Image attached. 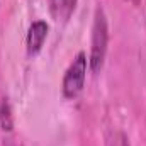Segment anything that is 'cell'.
Segmentation results:
<instances>
[{
	"instance_id": "cell-1",
	"label": "cell",
	"mask_w": 146,
	"mask_h": 146,
	"mask_svg": "<svg viewBox=\"0 0 146 146\" xmlns=\"http://www.w3.org/2000/svg\"><path fill=\"white\" fill-rule=\"evenodd\" d=\"M107 42H109L107 19H106L104 10L99 7L95 10V19H94V27H92V51H90V60H88L90 70L94 73H99V70L104 65Z\"/></svg>"
},
{
	"instance_id": "cell-2",
	"label": "cell",
	"mask_w": 146,
	"mask_h": 146,
	"mask_svg": "<svg viewBox=\"0 0 146 146\" xmlns=\"http://www.w3.org/2000/svg\"><path fill=\"white\" fill-rule=\"evenodd\" d=\"M87 68H88V60L87 54L83 51H80L75 60L72 61V65L68 66V70L63 76V97L65 99H75L80 95V92L83 90L85 85V76H87Z\"/></svg>"
},
{
	"instance_id": "cell-3",
	"label": "cell",
	"mask_w": 146,
	"mask_h": 146,
	"mask_svg": "<svg viewBox=\"0 0 146 146\" xmlns=\"http://www.w3.org/2000/svg\"><path fill=\"white\" fill-rule=\"evenodd\" d=\"M46 36H48V24L44 21H36L29 26L27 37H26V46H27V54L29 56H34L41 51Z\"/></svg>"
},
{
	"instance_id": "cell-4",
	"label": "cell",
	"mask_w": 146,
	"mask_h": 146,
	"mask_svg": "<svg viewBox=\"0 0 146 146\" xmlns=\"http://www.w3.org/2000/svg\"><path fill=\"white\" fill-rule=\"evenodd\" d=\"M0 126L3 131H12L14 127V117H12V109L7 99H2L0 102Z\"/></svg>"
},
{
	"instance_id": "cell-5",
	"label": "cell",
	"mask_w": 146,
	"mask_h": 146,
	"mask_svg": "<svg viewBox=\"0 0 146 146\" xmlns=\"http://www.w3.org/2000/svg\"><path fill=\"white\" fill-rule=\"evenodd\" d=\"M75 5H76V0H60V7H58V15L68 19L72 15V12L75 10Z\"/></svg>"
},
{
	"instance_id": "cell-6",
	"label": "cell",
	"mask_w": 146,
	"mask_h": 146,
	"mask_svg": "<svg viewBox=\"0 0 146 146\" xmlns=\"http://www.w3.org/2000/svg\"><path fill=\"white\" fill-rule=\"evenodd\" d=\"M49 3H51V9H53V12L56 14V12H58V7H60V0H49Z\"/></svg>"
},
{
	"instance_id": "cell-7",
	"label": "cell",
	"mask_w": 146,
	"mask_h": 146,
	"mask_svg": "<svg viewBox=\"0 0 146 146\" xmlns=\"http://www.w3.org/2000/svg\"><path fill=\"white\" fill-rule=\"evenodd\" d=\"M133 2H136V0H133Z\"/></svg>"
}]
</instances>
